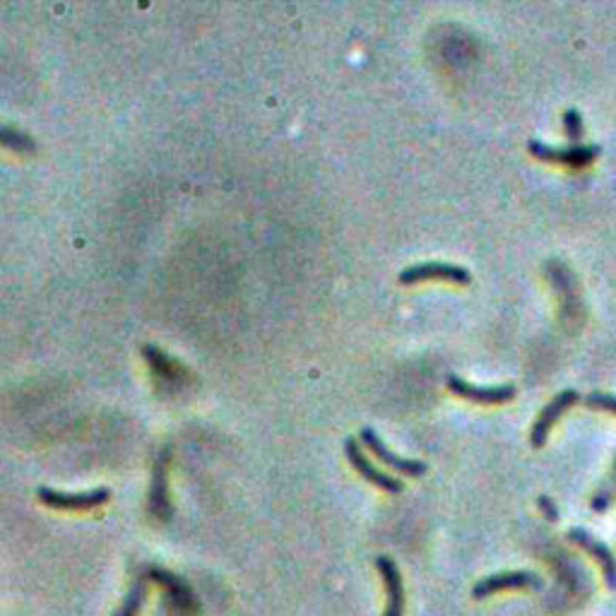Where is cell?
Returning <instances> with one entry per match:
<instances>
[{
	"label": "cell",
	"mask_w": 616,
	"mask_h": 616,
	"mask_svg": "<svg viewBox=\"0 0 616 616\" xmlns=\"http://www.w3.org/2000/svg\"><path fill=\"white\" fill-rule=\"evenodd\" d=\"M450 393H455L462 400H470L475 405H503V402H511L515 398V385L503 383V385H475L462 381L458 376L448 378Z\"/></svg>",
	"instance_id": "4"
},
{
	"label": "cell",
	"mask_w": 616,
	"mask_h": 616,
	"mask_svg": "<svg viewBox=\"0 0 616 616\" xmlns=\"http://www.w3.org/2000/svg\"><path fill=\"white\" fill-rule=\"evenodd\" d=\"M566 537H568V542L578 544L583 552H588L592 559L597 561V566L602 568V576H604V583H607V588L616 590V556L612 549H609L604 542H600L595 535H590L588 530H583V527H571Z\"/></svg>",
	"instance_id": "7"
},
{
	"label": "cell",
	"mask_w": 616,
	"mask_h": 616,
	"mask_svg": "<svg viewBox=\"0 0 616 616\" xmlns=\"http://www.w3.org/2000/svg\"><path fill=\"white\" fill-rule=\"evenodd\" d=\"M424 280H446L453 284H470L472 275H470V270L460 268V265H450V263H419V265H412V268L400 272L402 284H417Z\"/></svg>",
	"instance_id": "11"
},
{
	"label": "cell",
	"mask_w": 616,
	"mask_h": 616,
	"mask_svg": "<svg viewBox=\"0 0 616 616\" xmlns=\"http://www.w3.org/2000/svg\"><path fill=\"white\" fill-rule=\"evenodd\" d=\"M169 450H162L159 453L157 462H154V472H152V489H150V513L162 523H169L171 515V501H169Z\"/></svg>",
	"instance_id": "12"
},
{
	"label": "cell",
	"mask_w": 616,
	"mask_h": 616,
	"mask_svg": "<svg viewBox=\"0 0 616 616\" xmlns=\"http://www.w3.org/2000/svg\"><path fill=\"white\" fill-rule=\"evenodd\" d=\"M585 405H588L590 410H602V412H609L616 417V395L590 393L588 398H585Z\"/></svg>",
	"instance_id": "17"
},
{
	"label": "cell",
	"mask_w": 616,
	"mask_h": 616,
	"mask_svg": "<svg viewBox=\"0 0 616 616\" xmlns=\"http://www.w3.org/2000/svg\"><path fill=\"white\" fill-rule=\"evenodd\" d=\"M147 583H150V578L147 576L135 580L133 588H130L126 600L121 602V607L116 609L114 616H138L142 604H145V597H147Z\"/></svg>",
	"instance_id": "14"
},
{
	"label": "cell",
	"mask_w": 616,
	"mask_h": 616,
	"mask_svg": "<svg viewBox=\"0 0 616 616\" xmlns=\"http://www.w3.org/2000/svg\"><path fill=\"white\" fill-rule=\"evenodd\" d=\"M345 453H347V460L352 462L354 470H357L359 475L366 479V482L373 484V487L388 491V494H400V491L405 489V484H402L400 479L385 475L383 470H378V467L373 465L369 458H366V453L361 450V443H357V438H347Z\"/></svg>",
	"instance_id": "9"
},
{
	"label": "cell",
	"mask_w": 616,
	"mask_h": 616,
	"mask_svg": "<svg viewBox=\"0 0 616 616\" xmlns=\"http://www.w3.org/2000/svg\"><path fill=\"white\" fill-rule=\"evenodd\" d=\"M614 472H616V465H614Z\"/></svg>",
	"instance_id": "19"
},
{
	"label": "cell",
	"mask_w": 616,
	"mask_h": 616,
	"mask_svg": "<svg viewBox=\"0 0 616 616\" xmlns=\"http://www.w3.org/2000/svg\"><path fill=\"white\" fill-rule=\"evenodd\" d=\"M564 133L571 142L583 140L585 126H583V116H580V111H576V109L566 111V114H564Z\"/></svg>",
	"instance_id": "16"
},
{
	"label": "cell",
	"mask_w": 616,
	"mask_h": 616,
	"mask_svg": "<svg viewBox=\"0 0 616 616\" xmlns=\"http://www.w3.org/2000/svg\"><path fill=\"white\" fill-rule=\"evenodd\" d=\"M147 578L162 585L164 592H167L169 609H174V612H179L183 616L198 614V600H195L191 585H188L186 580L174 576V573L167 571V568H150Z\"/></svg>",
	"instance_id": "2"
},
{
	"label": "cell",
	"mask_w": 616,
	"mask_h": 616,
	"mask_svg": "<svg viewBox=\"0 0 616 616\" xmlns=\"http://www.w3.org/2000/svg\"><path fill=\"white\" fill-rule=\"evenodd\" d=\"M527 150H530L532 157L542 159V162L566 164V167H585V164H590L592 159H597V154H600V147H595V145L552 147V145H544V142H539V140L527 142Z\"/></svg>",
	"instance_id": "5"
},
{
	"label": "cell",
	"mask_w": 616,
	"mask_h": 616,
	"mask_svg": "<svg viewBox=\"0 0 616 616\" xmlns=\"http://www.w3.org/2000/svg\"><path fill=\"white\" fill-rule=\"evenodd\" d=\"M537 506H539V511L544 513V518L549 520V523H554V520H559V508L554 506V501L549 499V496H539V499H537Z\"/></svg>",
	"instance_id": "18"
},
{
	"label": "cell",
	"mask_w": 616,
	"mask_h": 616,
	"mask_svg": "<svg viewBox=\"0 0 616 616\" xmlns=\"http://www.w3.org/2000/svg\"><path fill=\"white\" fill-rule=\"evenodd\" d=\"M544 580L532 571H503L494 573V576H487L482 580H477L475 588H472V597L475 600H484V597L496 595V592L503 590H542Z\"/></svg>",
	"instance_id": "1"
},
{
	"label": "cell",
	"mask_w": 616,
	"mask_h": 616,
	"mask_svg": "<svg viewBox=\"0 0 616 616\" xmlns=\"http://www.w3.org/2000/svg\"><path fill=\"white\" fill-rule=\"evenodd\" d=\"M39 501L46 503V506L58 508V511H92V508L104 506L106 501L111 499L109 489H92V491H82V494H61V491L41 487L39 489Z\"/></svg>",
	"instance_id": "8"
},
{
	"label": "cell",
	"mask_w": 616,
	"mask_h": 616,
	"mask_svg": "<svg viewBox=\"0 0 616 616\" xmlns=\"http://www.w3.org/2000/svg\"><path fill=\"white\" fill-rule=\"evenodd\" d=\"M0 145L8 147V150L15 152H32L34 150V142L29 135L22 133V130L8 128V126H0Z\"/></svg>",
	"instance_id": "15"
},
{
	"label": "cell",
	"mask_w": 616,
	"mask_h": 616,
	"mask_svg": "<svg viewBox=\"0 0 616 616\" xmlns=\"http://www.w3.org/2000/svg\"><path fill=\"white\" fill-rule=\"evenodd\" d=\"M142 357L150 361L152 371L157 373L159 378H164V381H179V378L183 376V366L176 364V361L171 359L169 354H164L162 349L147 345L145 349H142Z\"/></svg>",
	"instance_id": "13"
},
{
	"label": "cell",
	"mask_w": 616,
	"mask_h": 616,
	"mask_svg": "<svg viewBox=\"0 0 616 616\" xmlns=\"http://www.w3.org/2000/svg\"><path fill=\"white\" fill-rule=\"evenodd\" d=\"M359 441L364 443V446L369 448L373 455H376L378 462L388 465L390 470L400 472V475H405V477H424L426 470H429V467H426V462H422V460H407V458H400L398 453H393V450L385 446L383 438L378 436L373 429H369V426H366V429H361Z\"/></svg>",
	"instance_id": "6"
},
{
	"label": "cell",
	"mask_w": 616,
	"mask_h": 616,
	"mask_svg": "<svg viewBox=\"0 0 616 616\" xmlns=\"http://www.w3.org/2000/svg\"><path fill=\"white\" fill-rule=\"evenodd\" d=\"M376 568L385 585L383 616H405V583H402L398 564L390 556H376Z\"/></svg>",
	"instance_id": "10"
},
{
	"label": "cell",
	"mask_w": 616,
	"mask_h": 616,
	"mask_svg": "<svg viewBox=\"0 0 616 616\" xmlns=\"http://www.w3.org/2000/svg\"><path fill=\"white\" fill-rule=\"evenodd\" d=\"M578 400H580V395L576 393V390L568 388V390H561V393L556 395V398L549 402V405H544V410L537 414L535 424H532V431H530L532 448H542L544 443H547V438H549V434H552L554 424L559 422V419L564 417V414L571 410L573 405H578Z\"/></svg>",
	"instance_id": "3"
}]
</instances>
